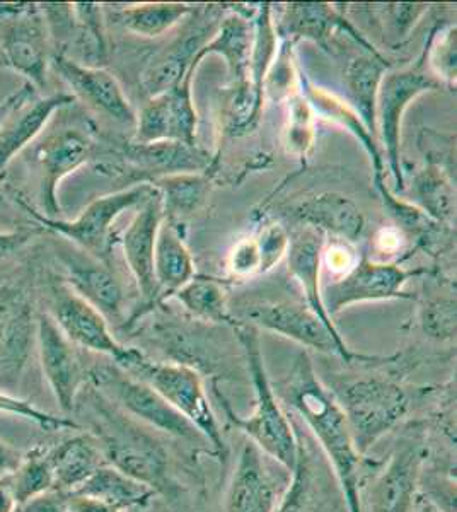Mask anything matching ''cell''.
<instances>
[{
  "label": "cell",
  "instance_id": "cell-5",
  "mask_svg": "<svg viewBox=\"0 0 457 512\" xmlns=\"http://www.w3.org/2000/svg\"><path fill=\"white\" fill-rule=\"evenodd\" d=\"M122 371L149 384L164 402L197 427L215 454L226 458L227 444L219 419L210 403L205 381L198 369L183 362H156L144 352L128 347L122 361L115 364Z\"/></svg>",
  "mask_w": 457,
  "mask_h": 512
},
{
  "label": "cell",
  "instance_id": "cell-43",
  "mask_svg": "<svg viewBox=\"0 0 457 512\" xmlns=\"http://www.w3.org/2000/svg\"><path fill=\"white\" fill-rule=\"evenodd\" d=\"M423 335L444 344L456 340V297H434L420 309Z\"/></svg>",
  "mask_w": 457,
  "mask_h": 512
},
{
  "label": "cell",
  "instance_id": "cell-45",
  "mask_svg": "<svg viewBox=\"0 0 457 512\" xmlns=\"http://www.w3.org/2000/svg\"><path fill=\"white\" fill-rule=\"evenodd\" d=\"M0 414L21 417V419L29 420V422L41 427L43 431L48 432L65 431V429L81 431L82 429L76 420L65 417V415L64 417H57V415L43 412L29 400H23V398L6 393V391H0Z\"/></svg>",
  "mask_w": 457,
  "mask_h": 512
},
{
  "label": "cell",
  "instance_id": "cell-24",
  "mask_svg": "<svg viewBox=\"0 0 457 512\" xmlns=\"http://www.w3.org/2000/svg\"><path fill=\"white\" fill-rule=\"evenodd\" d=\"M72 94H50L47 98H31L7 118L0 127V176L6 173L12 161L35 142L47 128L57 111L72 105Z\"/></svg>",
  "mask_w": 457,
  "mask_h": 512
},
{
  "label": "cell",
  "instance_id": "cell-23",
  "mask_svg": "<svg viewBox=\"0 0 457 512\" xmlns=\"http://www.w3.org/2000/svg\"><path fill=\"white\" fill-rule=\"evenodd\" d=\"M297 461L275 512H328L330 509V466L314 451L309 437L296 427Z\"/></svg>",
  "mask_w": 457,
  "mask_h": 512
},
{
  "label": "cell",
  "instance_id": "cell-40",
  "mask_svg": "<svg viewBox=\"0 0 457 512\" xmlns=\"http://www.w3.org/2000/svg\"><path fill=\"white\" fill-rule=\"evenodd\" d=\"M12 490L18 506L53 490V475L45 451L35 449L11 473Z\"/></svg>",
  "mask_w": 457,
  "mask_h": 512
},
{
  "label": "cell",
  "instance_id": "cell-31",
  "mask_svg": "<svg viewBox=\"0 0 457 512\" xmlns=\"http://www.w3.org/2000/svg\"><path fill=\"white\" fill-rule=\"evenodd\" d=\"M391 69V62L381 52H364L348 60L345 86L348 105L359 115L369 134L377 140L376 106L382 77ZM379 142V140H377Z\"/></svg>",
  "mask_w": 457,
  "mask_h": 512
},
{
  "label": "cell",
  "instance_id": "cell-49",
  "mask_svg": "<svg viewBox=\"0 0 457 512\" xmlns=\"http://www.w3.org/2000/svg\"><path fill=\"white\" fill-rule=\"evenodd\" d=\"M357 262H359V258L355 256V251L352 250L350 243H345L340 239H336L328 250H323V265L333 270L335 274H347Z\"/></svg>",
  "mask_w": 457,
  "mask_h": 512
},
{
  "label": "cell",
  "instance_id": "cell-52",
  "mask_svg": "<svg viewBox=\"0 0 457 512\" xmlns=\"http://www.w3.org/2000/svg\"><path fill=\"white\" fill-rule=\"evenodd\" d=\"M36 233L38 231H31V229H14V231L0 229V260H6L9 256L16 255L19 250H23Z\"/></svg>",
  "mask_w": 457,
  "mask_h": 512
},
{
  "label": "cell",
  "instance_id": "cell-11",
  "mask_svg": "<svg viewBox=\"0 0 457 512\" xmlns=\"http://www.w3.org/2000/svg\"><path fill=\"white\" fill-rule=\"evenodd\" d=\"M446 88L434 76L423 69V62L408 69L386 72L377 94V140L384 147L388 168L393 175L396 192L405 190V173L401 166V123L408 106L422 94Z\"/></svg>",
  "mask_w": 457,
  "mask_h": 512
},
{
  "label": "cell",
  "instance_id": "cell-58",
  "mask_svg": "<svg viewBox=\"0 0 457 512\" xmlns=\"http://www.w3.org/2000/svg\"><path fill=\"white\" fill-rule=\"evenodd\" d=\"M418 507H420V511L418 512H435L425 501H418Z\"/></svg>",
  "mask_w": 457,
  "mask_h": 512
},
{
  "label": "cell",
  "instance_id": "cell-6",
  "mask_svg": "<svg viewBox=\"0 0 457 512\" xmlns=\"http://www.w3.org/2000/svg\"><path fill=\"white\" fill-rule=\"evenodd\" d=\"M156 190L152 183H139L120 192L96 198L72 221H65L60 217L50 219L43 216L40 210L31 207L23 197L14 198V202L24 212H28V216L36 226L58 236H64L79 250L93 256L94 260L111 267L113 248L116 245L115 233H113L116 219L122 216L123 212L140 207L147 198L156 193Z\"/></svg>",
  "mask_w": 457,
  "mask_h": 512
},
{
  "label": "cell",
  "instance_id": "cell-29",
  "mask_svg": "<svg viewBox=\"0 0 457 512\" xmlns=\"http://www.w3.org/2000/svg\"><path fill=\"white\" fill-rule=\"evenodd\" d=\"M253 21L248 16L236 11L224 16L220 21L215 35L209 43L200 50L197 59L193 60L195 67H200L207 55H219L227 65V74L232 88L249 86V62L253 50ZM251 88V86H249Z\"/></svg>",
  "mask_w": 457,
  "mask_h": 512
},
{
  "label": "cell",
  "instance_id": "cell-46",
  "mask_svg": "<svg viewBox=\"0 0 457 512\" xmlns=\"http://www.w3.org/2000/svg\"><path fill=\"white\" fill-rule=\"evenodd\" d=\"M429 11L427 4H388L382 7L386 30L391 33L394 43L408 38L410 31L415 28L418 19L422 18L425 12Z\"/></svg>",
  "mask_w": 457,
  "mask_h": 512
},
{
  "label": "cell",
  "instance_id": "cell-47",
  "mask_svg": "<svg viewBox=\"0 0 457 512\" xmlns=\"http://www.w3.org/2000/svg\"><path fill=\"white\" fill-rule=\"evenodd\" d=\"M256 246L260 251V274H267L287 255L289 231L282 224H270L256 238Z\"/></svg>",
  "mask_w": 457,
  "mask_h": 512
},
{
  "label": "cell",
  "instance_id": "cell-59",
  "mask_svg": "<svg viewBox=\"0 0 457 512\" xmlns=\"http://www.w3.org/2000/svg\"><path fill=\"white\" fill-rule=\"evenodd\" d=\"M128 512H145V509H132V511Z\"/></svg>",
  "mask_w": 457,
  "mask_h": 512
},
{
  "label": "cell",
  "instance_id": "cell-27",
  "mask_svg": "<svg viewBox=\"0 0 457 512\" xmlns=\"http://www.w3.org/2000/svg\"><path fill=\"white\" fill-rule=\"evenodd\" d=\"M48 466L52 470L53 490L72 494L106 465L105 454L98 439L89 431L77 432L53 448L45 449Z\"/></svg>",
  "mask_w": 457,
  "mask_h": 512
},
{
  "label": "cell",
  "instance_id": "cell-16",
  "mask_svg": "<svg viewBox=\"0 0 457 512\" xmlns=\"http://www.w3.org/2000/svg\"><path fill=\"white\" fill-rule=\"evenodd\" d=\"M290 472L270 460L255 444H243L227 485L224 512H275Z\"/></svg>",
  "mask_w": 457,
  "mask_h": 512
},
{
  "label": "cell",
  "instance_id": "cell-37",
  "mask_svg": "<svg viewBox=\"0 0 457 512\" xmlns=\"http://www.w3.org/2000/svg\"><path fill=\"white\" fill-rule=\"evenodd\" d=\"M173 297L197 320L231 325L232 316L229 315L227 291L222 280L207 275H195Z\"/></svg>",
  "mask_w": 457,
  "mask_h": 512
},
{
  "label": "cell",
  "instance_id": "cell-42",
  "mask_svg": "<svg viewBox=\"0 0 457 512\" xmlns=\"http://www.w3.org/2000/svg\"><path fill=\"white\" fill-rule=\"evenodd\" d=\"M297 74H299V70L294 64V43L282 40L278 45V52L272 67L268 70L265 84H263L265 98L268 96L272 101L289 99L299 89Z\"/></svg>",
  "mask_w": 457,
  "mask_h": 512
},
{
  "label": "cell",
  "instance_id": "cell-50",
  "mask_svg": "<svg viewBox=\"0 0 457 512\" xmlns=\"http://www.w3.org/2000/svg\"><path fill=\"white\" fill-rule=\"evenodd\" d=\"M406 238L405 234L401 233L398 227H382L379 229L376 234V238H374V250L379 253V255H396V253H400L405 250Z\"/></svg>",
  "mask_w": 457,
  "mask_h": 512
},
{
  "label": "cell",
  "instance_id": "cell-30",
  "mask_svg": "<svg viewBox=\"0 0 457 512\" xmlns=\"http://www.w3.org/2000/svg\"><path fill=\"white\" fill-rule=\"evenodd\" d=\"M297 82H299V91L313 108L314 115H319L324 120H330L338 127L345 128L348 134L352 135L353 139L357 140L362 149L367 152L372 168H374V175L384 176V158L379 149V142L369 134V130L365 128L352 106L335 94L328 93L326 89L318 88L313 81L307 79L306 74H302L301 70L297 74Z\"/></svg>",
  "mask_w": 457,
  "mask_h": 512
},
{
  "label": "cell",
  "instance_id": "cell-9",
  "mask_svg": "<svg viewBox=\"0 0 457 512\" xmlns=\"http://www.w3.org/2000/svg\"><path fill=\"white\" fill-rule=\"evenodd\" d=\"M50 33L38 4H0V67L16 72L36 93L47 88Z\"/></svg>",
  "mask_w": 457,
  "mask_h": 512
},
{
  "label": "cell",
  "instance_id": "cell-57",
  "mask_svg": "<svg viewBox=\"0 0 457 512\" xmlns=\"http://www.w3.org/2000/svg\"><path fill=\"white\" fill-rule=\"evenodd\" d=\"M11 198L7 197L4 190L0 188V229H4V226H12V221H14V212L16 210L12 209ZM4 231H11V229H4ZM14 231V229H12Z\"/></svg>",
  "mask_w": 457,
  "mask_h": 512
},
{
  "label": "cell",
  "instance_id": "cell-14",
  "mask_svg": "<svg viewBox=\"0 0 457 512\" xmlns=\"http://www.w3.org/2000/svg\"><path fill=\"white\" fill-rule=\"evenodd\" d=\"M197 70L191 65L176 88L145 101L137 113L135 144L181 142L197 146L198 113L191 89Z\"/></svg>",
  "mask_w": 457,
  "mask_h": 512
},
{
  "label": "cell",
  "instance_id": "cell-12",
  "mask_svg": "<svg viewBox=\"0 0 457 512\" xmlns=\"http://www.w3.org/2000/svg\"><path fill=\"white\" fill-rule=\"evenodd\" d=\"M429 274V268H403L400 262H376L364 255L342 279L321 289L324 309L335 318L352 304L415 299L403 287L408 280Z\"/></svg>",
  "mask_w": 457,
  "mask_h": 512
},
{
  "label": "cell",
  "instance_id": "cell-39",
  "mask_svg": "<svg viewBox=\"0 0 457 512\" xmlns=\"http://www.w3.org/2000/svg\"><path fill=\"white\" fill-rule=\"evenodd\" d=\"M72 11V31L81 48L86 65L101 67L108 60V41H106L105 18L99 4H70Z\"/></svg>",
  "mask_w": 457,
  "mask_h": 512
},
{
  "label": "cell",
  "instance_id": "cell-26",
  "mask_svg": "<svg viewBox=\"0 0 457 512\" xmlns=\"http://www.w3.org/2000/svg\"><path fill=\"white\" fill-rule=\"evenodd\" d=\"M326 234L314 227L299 226L289 234L287 263L289 272L304 292V303L313 309L324 325L336 330L335 321L324 309L321 292V268Z\"/></svg>",
  "mask_w": 457,
  "mask_h": 512
},
{
  "label": "cell",
  "instance_id": "cell-56",
  "mask_svg": "<svg viewBox=\"0 0 457 512\" xmlns=\"http://www.w3.org/2000/svg\"><path fill=\"white\" fill-rule=\"evenodd\" d=\"M18 502L12 490L11 473L0 475V512H16Z\"/></svg>",
  "mask_w": 457,
  "mask_h": 512
},
{
  "label": "cell",
  "instance_id": "cell-2",
  "mask_svg": "<svg viewBox=\"0 0 457 512\" xmlns=\"http://www.w3.org/2000/svg\"><path fill=\"white\" fill-rule=\"evenodd\" d=\"M231 326L238 337L239 344L243 347L248 371L251 374L255 408L248 417H241L236 414V410L232 408L226 396L220 395L217 384L212 386V390L217 395L227 422L232 427H236L239 432H243L246 441L255 444L256 448L260 449L261 453L267 454L270 460L284 466L287 472H292L297 461V449H299L296 425L289 419V414L285 412L284 405L278 398L272 379L268 376L265 357L261 352L260 333L255 326L234 318Z\"/></svg>",
  "mask_w": 457,
  "mask_h": 512
},
{
  "label": "cell",
  "instance_id": "cell-25",
  "mask_svg": "<svg viewBox=\"0 0 457 512\" xmlns=\"http://www.w3.org/2000/svg\"><path fill=\"white\" fill-rule=\"evenodd\" d=\"M292 217L301 226L314 227L324 234H333L345 243H357L365 233L364 212L352 198L343 193L323 192L307 197L292 210Z\"/></svg>",
  "mask_w": 457,
  "mask_h": 512
},
{
  "label": "cell",
  "instance_id": "cell-54",
  "mask_svg": "<svg viewBox=\"0 0 457 512\" xmlns=\"http://www.w3.org/2000/svg\"><path fill=\"white\" fill-rule=\"evenodd\" d=\"M35 93V89L24 82L23 88H19L18 91L9 94L4 101H0V127L14 111L18 110L19 106L24 105L29 99L35 98Z\"/></svg>",
  "mask_w": 457,
  "mask_h": 512
},
{
  "label": "cell",
  "instance_id": "cell-53",
  "mask_svg": "<svg viewBox=\"0 0 457 512\" xmlns=\"http://www.w3.org/2000/svg\"><path fill=\"white\" fill-rule=\"evenodd\" d=\"M65 504L69 512H122L106 502L89 495L77 494V492L65 494Z\"/></svg>",
  "mask_w": 457,
  "mask_h": 512
},
{
  "label": "cell",
  "instance_id": "cell-21",
  "mask_svg": "<svg viewBox=\"0 0 457 512\" xmlns=\"http://www.w3.org/2000/svg\"><path fill=\"white\" fill-rule=\"evenodd\" d=\"M53 69L72 89V96L86 103L91 110L122 125H134L137 113L123 93L120 82L103 67H91L70 59L65 53L52 57Z\"/></svg>",
  "mask_w": 457,
  "mask_h": 512
},
{
  "label": "cell",
  "instance_id": "cell-20",
  "mask_svg": "<svg viewBox=\"0 0 457 512\" xmlns=\"http://www.w3.org/2000/svg\"><path fill=\"white\" fill-rule=\"evenodd\" d=\"M36 349L58 407L65 417L76 412L77 400L87 383V373L76 345L65 337L48 313L36 320Z\"/></svg>",
  "mask_w": 457,
  "mask_h": 512
},
{
  "label": "cell",
  "instance_id": "cell-41",
  "mask_svg": "<svg viewBox=\"0 0 457 512\" xmlns=\"http://www.w3.org/2000/svg\"><path fill=\"white\" fill-rule=\"evenodd\" d=\"M289 118L285 128V147L296 158H306L314 146V111L297 89L289 99Z\"/></svg>",
  "mask_w": 457,
  "mask_h": 512
},
{
  "label": "cell",
  "instance_id": "cell-44",
  "mask_svg": "<svg viewBox=\"0 0 457 512\" xmlns=\"http://www.w3.org/2000/svg\"><path fill=\"white\" fill-rule=\"evenodd\" d=\"M457 35L456 24H449L446 28L437 31L425 50V57L429 59L430 69L444 86H456L457 74Z\"/></svg>",
  "mask_w": 457,
  "mask_h": 512
},
{
  "label": "cell",
  "instance_id": "cell-10",
  "mask_svg": "<svg viewBox=\"0 0 457 512\" xmlns=\"http://www.w3.org/2000/svg\"><path fill=\"white\" fill-rule=\"evenodd\" d=\"M244 323L256 330H267L280 337L289 338L302 349L316 350L319 354L335 355L352 364L355 361H372V357L355 354L348 347L338 330L324 325L313 309L301 301H256L243 309Z\"/></svg>",
  "mask_w": 457,
  "mask_h": 512
},
{
  "label": "cell",
  "instance_id": "cell-48",
  "mask_svg": "<svg viewBox=\"0 0 457 512\" xmlns=\"http://www.w3.org/2000/svg\"><path fill=\"white\" fill-rule=\"evenodd\" d=\"M260 251L256 246V239H243L234 246L229 255V270L234 277H251L260 274Z\"/></svg>",
  "mask_w": 457,
  "mask_h": 512
},
{
  "label": "cell",
  "instance_id": "cell-7",
  "mask_svg": "<svg viewBox=\"0 0 457 512\" xmlns=\"http://www.w3.org/2000/svg\"><path fill=\"white\" fill-rule=\"evenodd\" d=\"M429 456L427 431L422 420L401 425L389 458L364 485L369 512H415L420 501V475ZM364 492V490H362Z\"/></svg>",
  "mask_w": 457,
  "mask_h": 512
},
{
  "label": "cell",
  "instance_id": "cell-22",
  "mask_svg": "<svg viewBox=\"0 0 457 512\" xmlns=\"http://www.w3.org/2000/svg\"><path fill=\"white\" fill-rule=\"evenodd\" d=\"M65 270V284L98 309L108 323L123 326L125 292L113 268L79 250L58 251Z\"/></svg>",
  "mask_w": 457,
  "mask_h": 512
},
{
  "label": "cell",
  "instance_id": "cell-15",
  "mask_svg": "<svg viewBox=\"0 0 457 512\" xmlns=\"http://www.w3.org/2000/svg\"><path fill=\"white\" fill-rule=\"evenodd\" d=\"M36 316L28 294L0 286V391L14 395L36 345Z\"/></svg>",
  "mask_w": 457,
  "mask_h": 512
},
{
  "label": "cell",
  "instance_id": "cell-4",
  "mask_svg": "<svg viewBox=\"0 0 457 512\" xmlns=\"http://www.w3.org/2000/svg\"><path fill=\"white\" fill-rule=\"evenodd\" d=\"M342 407L353 443L367 456L382 437L410 419L420 391L391 376H348L326 384Z\"/></svg>",
  "mask_w": 457,
  "mask_h": 512
},
{
  "label": "cell",
  "instance_id": "cell-17",
  "mask_svg": "<svg viewBox=\"0 0 457 512\" xmlns=\"http://www.w3.org/2000/svg\"><path fill=\"white\" fill-rule=\"evenodd\" d=\"M162 221H164V207H162L161 192L156 190L152 197L147 198L144 204L140 205L139 212L135 214L120 239L125 262L130 268V274L134 277L140 296L139 308H135L134 313L123 326L134 325L135 321L159 304V287L154 275V251H156L157 234L161 229Z\"/></svg>",
  "mask_w": 457,
  "mask_h": 512
},
{
  "label": "cell",
  "instance_id": "cell-51",
  "mask_svg": "<svg viewBox=\"0 0 457 512\" xmlns=\"http://www.w3.org/2000/svg\"><path fill=\"white\" fill-rule=\"evenodd\" d=\"M16 512H69L65 504V494L50 490L47 494L38 495L31 501L18 506Z\"/></svg>",
  "mask_w": 457,
  "mask_h": 512
},
{
  "label": "cell",
  "instance_id": "cell-34",
  "mask_svg": "<svg viewBox=\"0 0 457 512\" xmlns=\"http://www.w3.org/2000/svg\"><path fill=\"white\" fill-rule=\"evenodd\" d=\"M76 492L106 502L122 512L145 509L157 495L156 490L128 477L108 463L96 470L93 477Z\"/></svg>",
  "mask_w": 457,
  "mask_h": 512
},
{
  "label": "cell",
  "instance_id": "cell-35",
  "mask_svg": "<svg viewBox=\"0 0 457 512\" xmlns=\"http://www.w3.org/2000/svg\"><path fill=\"white\" fill-rule=\"evenodd\" d=\"M195 7L183 2H149L118 12L123 28L145 38H157L190 18Z\"/></svg>",
  "mask_w": 457,
  "mask_h": 512
},
{
  "label": "cell",
  "instance_id": "cell-3",
  "mask_svg": "<svg viewBox=\"0 0 457 512\" xmlns=\"http://www.w3.org/2000/svg\"><path fill=\"white\" fill-rule=\"evenodd\" d=\"M86 400L89 432L98 439L106 463L157 494L168 490L169 453L159 434L123 414L91 384Z\"/></svg>",
  "mask_w": 457,
  "mask_h": 512
},
{
  "label": "cell",
  "instance_id": "cell-32",
  "mask_svg": "<svg viewBox=\"0 0 457 512\" xmlns=\"http://www.w3.org/2000/svg\"><path fill=\"white\" fill-rule=\"evenodd\" d=\"M128 158L135 166L144 169V173L154 175V180L162 176L198 173V171H205L210 164V156L207 152L202 151L198 146H188L181 142H152V144H135L134 142L128 151Z\"/></svg>",
  "mask_w": 457,
  "mask_h": 512
},
{
  "label": "cell",
  "instance_id": "cell-36",
  "mask_svg": "<svg viewBox=\"0 0 457 512\" xmlns=\"http://www.w3.org/2000/svg\"><path fill=\"white\" fill-rule=\"evenodd\" d=\"M413 193L420 209L435 222L451 227L456 217V190L440 164L429 163L415 176Z\"/></svg>",
  "mask_w": 457,
  "mask_h": 512
},
{
  "label": "cell",
  "instance_id": "cell-38",
  "mask_svg": "<svg viewBox=\"0 0 457 512\" xmlns=\"http://www.w3.org/2000/svg\"><path fill=\"white\" fill-rule=\"evenodd\" d=\"M152 185L161 192L166 221L181 219L195 212L203 204L210 188L207 176L198 173L162 176L152 181Z\"/></svg>",
  "mask_w": 457,
  "mask_h": 512
},
{
  "label": "cell",
  "instance_id": "cell-18",
  "mask_svg": "<svg viewBox=\"0 0 457 512\" xmlns=\"http://www.w3.org/2000/svg\"><path fill=\"white\" fill-rule=\"evenodd\" d=\"M93 149V140L89 134L72 127L53 130L35 147L38 197L43 216L58 219V187L67 176L91 159Z\"/></svg>",
  "mask_w": 457,
  "mask_h": 512
},
{
  "label": "cell",
  "instance_id": "cell-1",
  "mask_svg": "<svg viewBox=\"0 0 457 512\" xmlns=\"http://www.w3.org/2000/svg\"><path fill=\"white\" fill-rule=\"evenodd\" d=\"M277 395L282 405L301 419L314 443L318 444L335 477L347 512H364L362 473L367 456H362L353 443L342 407L319 378L307 350L299 352L289 374L278 384Z\"/></svg>",
  "mask_w": 457,
  "mask_h": 512
},
{
  "label": "cell",
  "instance_id": "cell-8",
  "mask_svg": "<svg viewBox=\"0 0 457 512\" xmlns=\"http://www.w3.org/2000/svg\"><path fill=\"white\" fill-rule=\"evenodd\" d=\"M87 384L106 396L123 414L130 415L157 434L180 439L191 446H205L207 439L197 427L164 402L149 384L116 366H96L87 373Z\"/></svg>",
  "mask_w": 457,
  "mask_h": 512
},
{
  "label": "cell",
  "instance_id": "cell-33",
  "mask_svg": "<svg viewBox=\"0 0 457 512\" xmlns=\"http://www.w3.org/2000/svg\"><path fill=\"white\" fill-rule=\"evenodd\" d=\"M154 275L159 303L173 297L195 277V262L173 222L162 221L154 251Z\"/></svg>",
  "mask_w": 457,
  "mask_h": 512
},
{
  "label": "cell",
  "instance_id": "cell-13",
  "mask_svg": "<svg viewBox=\"0 0 457 512\" xmlns=\"http://www.w3.org/2000/svg\"><path fill=\"white\" fill-rule=\"evenodd\" d=\"M224 14V7H200L190 16L181 28L180 35L176 36L168 47L162 48L156 57L147 64L142 74V88L149 98L157 94L166 93L176 88L186 72L191 69L193 60L197 59L210 38L215 35Z\"/></svg>",
  "mask_w": 457,
  "mask_h": 512
},
{
  "label": "cell",
  "instance_id": "cell-28",
  "mask_svg": "<svg viewBox=\"0 0 457 512\" xmlns=\"http://www.w3.org/2000/svg\"><path fill=\"white\" fill-rule=\"evenodd\" d=\"M277 28L280 40L292 41L311 40L318 43L324 50L333 47V38L336 33L359 35V31L343 18L331 4H316V2H296L287 4L284 16Z\"/></svg>",
  "mask_w": 457,
  "mask_h": 512
},
{
  "label": "cell",
  "instance_id": "cell-19",
  "mask_svg": "<svg viewBox=\"0 0 457 512\" xmlns=\"http://www.w3.org/2000/svg\"><path fill=\"white\" fill-rule=\"evenodd\" d=\"M47 313L79 349L106 355L115 364L127 354L128 347L116 340L105 316L72 291L64 280L50 287V311Z\"/></svg>",
  "mask_w": 457,
  "mask_h": 512
},
{
  "label": "cell",
  "instance_id": "cell-55",
  "mask_svg": "<svg viewBox=\"0 0 457 512\" xmlns=\"http://www.w3.org/2000/svg\"><path fill=\"white\" fill-rule=\"evenodd\" d=\"M21 461L23 454L19 453L18 449L0 441V475L14 472Z\"/></svg>",
  "mask_w": 457,
  "mask_h": 512
}]
</instances>
